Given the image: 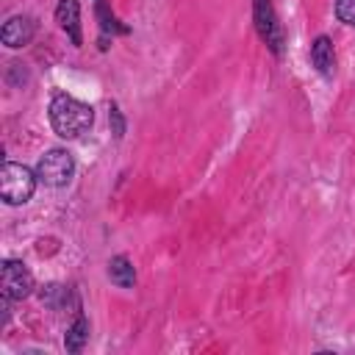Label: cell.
<instances>
[{
    "label": "cell",
    "mask_w": 355,
    "mask_h": 355,
    "mask_svg": "<svg viewBox=\"0 0 355 355\" xmlns=\"http://www.w3.org/2000/svg\"><path fill=\"white\" fill-rule=\"evenodd\" d=\"M92 105L69 97V94H55L50 100V125L61 139H75L92 128Z\"/></svg>",
    "instance_id": "1"
},
{
    "label": "cell",
    "mask_w": 355,
    "mask_h": 355,
    "mask_svg": "<svg viewBox=\"0 0 355 355\" xmlns=\"http://www.w3.org/2000/svg\"><path fill=\"white\" fill-rule=\"evenodd\" d=\"M33 189H36V175L28 166L11 164V161L3 164V169H0V197L8 205L28 202L33 197Z\"/></svg>",
    "instance_id": "2"
},
{
    "label": "cell",
    "mask_w": 355,
    "mask_h": 355,
    "mask_svg": "<svg viewBox=\"0 0 355 355\" xmlns=\"http://www.w3.org/2000/svg\"><path fill=\"white\" fill-rule=\"evenodd\" d=\"M75 172V161L67 150H50L36 164V178L47 186H67Z\"/></svg>",
    "instance_id": "3"
},
{
    "label": "cell",
    "mask_w": 355,
    "mask_h": 355,
    "mask_svg": "<svg viewBox=\"0 0 355 355\" xmlns=\"http://www.w3.org/2000/svg\"><path fill=\"white\" fill-rule=\"evenodd\" d=\"M0 286H3V297L6 300H22L33 288V275L28 272V266L22 261H6Z\"/></svg>",
    "instance_id": "4"
},
{
    "label": "cell",
    "mask_w": 355,
    "mask_h": 355,
    "mask_svg": "<svg viewBox=\"0 0 355 355\" xmlns=\"http://www.w3.org/2000/svg\"><path fill=\"white\" fill-rule=\"evenodd\" d=\"M255 25H258V33L261 39L275 50L280 53L283 50V28L272 11V3L269 0H255Z\"/></svg>",
    "instance_id": "5"
},
{
    "label": "cell",
    "mask_w": 355,
    "mask_h": 355,
    "mask_svg": "<svg viewBox=\"0 0 355 355\" xmlns=\"http://www.w3.org/2000/svg\"><path fill=\"white\" fill-rule=\"evenodd\" d=\"M33 33H36L33 19H31V17L17 14V17H11V19L3 25L0 39H3V44H6V47H25V44L33 39Z\"/></svg>",
    "instance_id": "6"
},
{
    "label": "cell",
    "mask_w": 355,
    "mask_h": 355,
    "mask_svg": "<svg viewBox=\"0 0 355 355\" xmlns=\"http://www.w3.org/2000/svg\"><path fill=\"white\" fill-rule=\"evenodd\" d=\"M55 22L69 33L72 44H80V6H78V0H61L55 8Z\"/></svg>",
    "instance_id": "7"
},
{
    "label": "cell",
    "mask_w": 355,
    "mask_h": 355,
    "mask_svg": "<svg viewBox=\"0 0 355 355\" xmlns=\"http://www.w3.org/2000/svg\"><path fill=\"white\" fill-rule=\"evenodd\" d=\"M311 61L322 75H333L336 69V53H333V42L327 36H319L311 47Z\"/></svg>",
    "instance_id": "8"
},
{
    "label": "cell",
    "mask_w": 355,
    "mask_h": 355,
    "mask_svg": "<svg viewBox=\"0 0 355 355\" xmlns=\"http://www.w3.org/2000/svg\"><path fill=\"white\" fill-rule=\"evenodd\" d=\"M108 277H111L119 288H130V286L136 283V269H133V263H130L125 255H116V258H111V263H108Z\"/></svg>",
    "instance_id": "9"
},
{
    "label": "cell",
    "mask_w": 355,
    "mask_h": 355,
    "mask_svg": "<svg viewBox=\"0 0 355 355\" xmlns=\"http://www.w3.org/2000/svg\"><path fill=\"white\" fill-rule=\"evenodd\" d=\"M86 338H89V322H86V316H78V319H75V324L67 330L64 344H67V349H69V352H80V349H83V344H86Z\"/></svg>",
    "instance_id": "10"
},
{
    "label": "cell",
    "mask_w": 355,
    "mask_h": 355,
    "mask_svg": "<svg viewBox=\"0 0 355 355\" xmlns=\"http://www.w3.org/2000/svg\"><path fill=\"white\" fill-rule=\"evenodd\" d=\"M97 17L103 19V22H100V25H103V31H116V33H128V28H125V25H116V17L105 11V3H103V0H97Z\"/></svg>",
    "instance_id": "11"
},
{
    "label": "cell",
    "mask_w": 355,
    "mask_h": 355,
    "mask_svg": "<svg viewBox=\"0 0 355 355\" xmlns=\"http://www.w3.org/2000/svg\"><path fill=\"white\" fill-rule=\"evenodd\" d=\"M336 17L347 25H355V0H338L336 3Z\"/></svg>",
    "instance_id": "12"
}]
</instances>
